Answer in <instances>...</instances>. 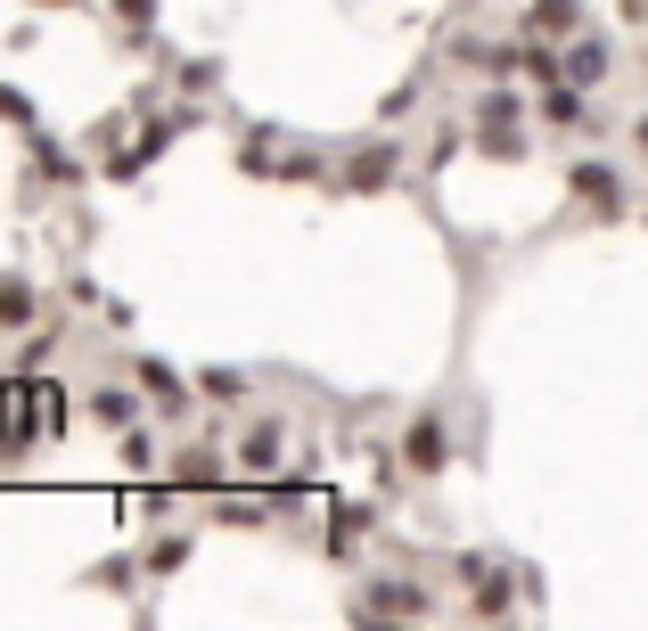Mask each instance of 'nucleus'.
Listing matches in <instances>:
<instances>
[{"instance_id": "1", "label": "nucleus", "mask_w": 648, "mask_h": 631, "mask_svg": "<svg viewBox=\"0 0 648 631\" xmlns=\"http://www.w3.org/2000/svg\"><path fill=\"white\" fill-rule=\"evenodd\" d=\"M34 377H0V451H25L34 443V410H25Z\"/></svg>"}, {"instance_id": "2", "label": "nucleus", "mask_w": 648, "mask_h": 631, "mask_svg": "<svg viewBox=\"0 0 648 631\" xmlns=\"http://www.w3.org/2000/svg\"><path fill=\"white\" fill-rule=\"evenodd\" d=\"M567 181H574V197L599 205V214H615V205H624V189H615V172H608V165H574Z\"/></svg>"}, {"instance_id": "3", "label": "nucleus", "mask_w": 648, "mask_h": 631, "mask_svg": "<svg viewBox=\"0 0 648 631\" xmlns=\"http://www.w3.org/2000/svg\"><path fill=\"white\" fill-rule=\"evenodd\" d=\"M279 443H288V435H279V418H255V427H246V451H239V460L263 476V467H279Z\"/></svg>"}, {"instance_id": "4", "label": "nucleus", "mask_w": 648, "mask_h": 631, "mask_svg": "<svg viewBox=\"0 0 648 631\" xmlns=\"http://www.w3.org/2000/svg\"><path fill=\"white\" fill-rule=\"evenodd\" d=\"M608 75V41H574V57H567V82L583 91V82H599Z\"/></svg>"}, {"instance_id": "5", "label": "nucleus", "mask_w": 648, "mask_h": 631, "mask_svg": "<svg viewBox=\"0 0 648 631\" xmlns=\"http://www.w3.org/2000/svg\"><path fill=\"white\" fill-rule=\"evenodd\" d=\"M386 172H394V149H378V156H361V165L345 172V189H386Z\"/></svg>"}, {"instance_id": "6", "label": "nucleus", "mask_w": 648, "mask_h": 631, "mask_svg": "<svg viewBox=\"0 0 648 631\" xmlns=\"http://www.w3.org/2000/svg\"><path fill=\"white\" fill-rule=\"evenodd\" d=\"M435 460H444V427L427 418V427H410V467H435Z\"/></svg>"}, {"instance_id": "7", "label": "nucleus", "mask_w": 648, "mask_h": 631, "mask_svg": "<svg viewBox=\"0 0 648 631\" xmlns=\"http://www.w3.org/2000/svg\"><path fill=\"white\" fill-rule=\"evenodd\" d=\"M542 124L574 131V124H592V115H583V99H574V91H550V107H542Z\"/></svg>"}, {"instance_id": "8", "label": "nucleus", "mask_w": 648, "mask_h": 631, "mask_svg": "<svg viewBox=\"0 0 648 631\" xmlns=\"http://www.w3.org/2000/svg\"><path fill=\"white\" fill-rule=\"evenodd\" d=\"M0 320H9V329H17V320H34V296H25V279H9V287H0Z\"/></svg>"}, {"instance_id": "9", "label": "nucleus", "mask_w": 648, "mask_h": 631, "mask_svg": "<svg viewBox=\"0 0 648 631\" xmlns=\"http://www.w3.org/2000/svg\"><path fill=\"white\" fill-rule=\"evenodd\" d=\"M181 476H189V484H214V476H223V460H214V451H189Z\"/></svg>"}]
</instances>
